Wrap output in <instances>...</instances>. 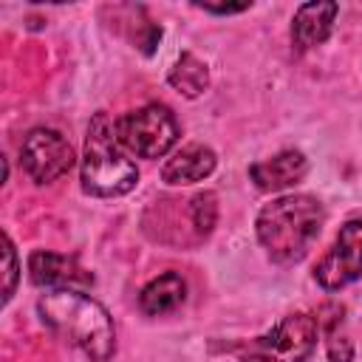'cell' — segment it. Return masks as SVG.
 I'll list each match as a JSON object with an SVG mask.
<instances>
[{
    "mask_svg": "<svg viewBox=\"0 0 362 362\" xmlns=\"http://www.w3.org/2000/svg\"><path fill=\"white\" fill-rule=\"evenodd\" d=\"M3 257H6V288H3V303H8L11 294H14V286H17V255H14V246H11L8 235H3Z\"/></svg>",
    "mask_w": 362,
    "mask_h": 362,
    "instance_id": "obj_15",
    "label": "cell"
},
{
    "mask_svg": "<svg viewBox=\"0 0 362 362\" xmlns=\"http://www.w3.org/2000/svg\"><path fill=\"white\" fill-rule=\"evenodd\" d=\"M362 277V218L342 223L334 246L314 266V280L325 291H337Z\"/></svg>",
    "mask_w": 362,
    "mask_h": 362,
    "instance_id": "obj_6",
    "label": "cell"
},
{
    "mask_svg": "<svg viewBox=\"0 0 362 362\" xmlns=\"http://www.w3.org/2000/svg\"><path fill=\"white\" fill-rule=\"evenodd\" d=\"M187 297V283L175 272H164L156 280H150L139 294V308L150 317H161L173 308H178Z\"/></svg>",
    "mask_w": 362,
    "mask_h": 362,
    "instance_id": "obj_12",
    "label": "cell"
},
{
    "mask_svg": "<svg viewBox=\"0 0 362 362\" xmlns=\"http://www.w3.org/2000/svg\"><path fill=\"white\" fill-rule=\"evenodd\" d=\"M116 133L124 150L141 158H158L178 141V122L167 105H144L124 113L116 122Z\"/></svg>",
    "mask_w": 362,
    "mask_h": 362,
    "instance_id": "obj_4",
    "label": "cell"
},
{
    "mask_svg": "<svg viewBox=\"0 0 362 362\" xmlns=\"http://www.w3.org/2000/svg\"><path fill=\"white\" fill-rule=\"evenodd\" d=\"M167 82H170L178 93H184L187 99H195V96H201V93L206 90V85H209V71H206V65H204L195 54L187 51V54H181L178 62L170 68Z\"/></svg>",
    "mask_w": 362,
    "mask_h": 362,
    "instance_id": "obj_13",
    "label": "cell"
},
{
    "mask_svg": "<svg viewBox=\"0 0 362 362\" xmlns=\"http://www.w3.org/2000/svg\"><path fill=\"white\" fill-rule=\"evenodd\" d=\"M139 170L124 156L116 122L105 110L90 119L88 139H85V158H82V189L99 198H116L136 187Z\"/></svg>",
    "mask_w": 362,
    "mask_h": 362,
    "instance_id": "obj_3",
    "label": "cell"
},
{
    "mask_svg": "<svg viewBox=\"0 0 362 362\" xmlns=\"http://www.w3.org/2000/svg\"><path fill=\"white\" fill-rule=\"evenodd\" d=\"M246 362H269V359H263V356H257V354H249Z\"/></svg>",
    "mask_w": 362,
    "mask_h": 362,
    "instance_id": "obj_18",
    "label": "cell"
},
{
    "mask_svg": "<svg viewBox=\"0 0 362 362\" xmlns=\"http://www.w3.org/2000/svg\"><path fill=\"white\" fill-rule=\"evenodd\" d=\"M328 356L331 362H351L354 359V345L348 337H337V331L328 334Z\"/></svg>",
    "mask_w": 362,
    "mask_h": 362,
    "instance_id": "obj_16",
    "label": "cell"
},
{
    "mask_svg": "<svg viewBox=\"0 0 362 362\" xmlns=\"http://www.w3.org/2000/svg\"><path fill=\"white\" fill-rule=\"evenodd\" d=\"M189 221L198 235H209L218 221V198L215 192H198L189 201Z\"/></svg>",
    "mask_w": 362,
    "mask_h": 362,
    "instance_id": "obj_14",
    "label": "cell"
},
{
    "mask_svg": "<svg viewBox=\"0 0 362 362\" xmlns=\"http://www.w3.org/2000/svg\"><path fill=\"white\" fill-rule=\"evenodd\" d=\"M28 274L37 286H57V288H71V286H88L93 277L68 255L57 252H31L28 257Z\"/></svg>",
    "mask_w": 362,
    "mask_h": 362,
    "instance_id": "obj_8",
    "label": "cell"
},
{
    "mask_svg": "<svg viewBox=\"0 0 362 362\" xmlns=\"http://www.w3.org/2000/svg\"><path fill=\"white\" fill-rule=\"evenodd\" d=\"M325 209L311 195H283L266 204L257 215V240L274 263H297L320 238Z\"/></svg>",
    "mask_w": 362,
    "mask_h": 362,
    "instance_id": "obj_2",
    "label": "cell"
},
{
    "mask_svg": "<svg viewBox=\"0 0 362 362\" xmlns=\"http://www.w3.org/2000/svg\"><path fill=\"white\" fill-rule=\"evenodd\" d=\"M20 164L34 184H51L74 167V147L59 130L34 127L20 147Z\"/></svg>",
    "mask_w": 362,
    "mask_h": 362,
    "instance_id": "obj_5",
    "label": "cell"
},
{
    "mask_svg": "<svg viewBox=\"0 0 362 362\" xmlns=\"http://www.w3.org/2000/svg\"><path fill=\"white\" fill-rule=\"evenodd\" d=\"M252 3H238V6H212V3H198V8H204V11H212V14H235V11H246Z\"/></svg>",
    "mask_w": 362,
    "mask_h": 362,
    "instance_id": "obj_17",
    "label": "cell"
},
{
    "mask_svg": "<svg viewBox=\"0 0 362 362\" xmlns=\"http://www.w3.org/2000/svg\"><path fill=\"white\" fill-rule=\"evenodd\" d=\"M317 325L311 314H288L255 342V354L269 362H305L317 348Z\"/></svg>",
    "mask_w": 362,
    "mask_h": 362,
    "instance_id": "obj_7",
    "label": "cell"
},
{
    "mask_svg": "<svg viewBox=\"0 0 362 362\" xmlns=\"http://www.w3.org/2000/svg\"><path fill=\"white\" fill-rule=\"evenodd\" d=\"M215 153L204 144H187L181 147L164 167H161V181L181 187V184H195L204 181L215 170Z\"/></svg>",
    "mask_w": 362,
    "mask_h": 362,
    "instance_id": "obj_11",
    "label": "cell"
},
{
    "mask_svg": "<svg viewBox=\"0 0 362 362\" xmlns=\"http://www.w3.org/2000/svg\"><path fill=\"white\" fill-rule=\"evenodd\" d=\"M37 311L48 328L76 345L88 359L107 362L116 351V331L107 308L85 291L54 288L40 297Z\"/></svg>",
    "mask_w": 362,
    "mask_h": 362,
    "instance_id": "obj_1",
    "label": "cell"
},
{
    "mask_svg": "<svg viewBox=\"0 0 362 362\" xmlns=\"http://www.w3.org/2000/svg\"><path fill=\"white\" fill-rule=\"evenodd\" d=\"M339 14V6L331 0H317V3H303L294 11V23H291V40L300 51L320 45L322 40H328L334 20Z\"/></svg>",
    "mask_w": 362,
    "mask_h": 362,
    "instance_id": "obj_10",
    "label": "cell"
},
{
    "mask_svg": "<svg viewBox=\"0 0 362 362\" xmlns=\"http://www.w3.org/2000/svg\"><path fill=\"white\" fill-rule=\"evenodd\" d=\"M308 170V161L300 150H283L266 161H257L249 167V175L252 181L257 184V189L263 192H277V189H286L297 181H303Z\"/></svg>",
    "mask_w": 362,
    "mask_h": 362,
    "instance_id": "obj_9",
    "label": "cell"
}]
</instances>
